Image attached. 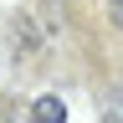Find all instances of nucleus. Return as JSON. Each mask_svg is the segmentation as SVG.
<instances>
[{
	"label": "nucleus",
	"mask_w": 123,
	"mask_h": 123,
	"mask_svg": "<svg viewBox=\"0 0 123 123\" xmlns=\"http://www.w3.org/2000/svg\"><path fill=\"white\" fill-rule=\"evenodd\" d=\"M103 118H123V87H108L103 92Z\"/></svg>",
	"instance_id": "nucleus-2"
},
{
	"label": "nucleus",
	"mask_w": 123,
	"mask_h": 123,
	"mask_svg": "<svg viewBox=\"0 0 123 123\" xmlns=\"http://www.w3.org/2000/svg\"><path fill=\"white\" fill-rule=\"evenodd\" d=\"M113 21H118V31H123V0H113Z\"/></svg>",
	"instance_id": "nucleus-3"
},
{
	"label": "nucleus",
	"mask_w": 123,
	"mask_h": 123,
	"mask_svg": "<svg viewBox=\"0 0 123 123\" xmlns=\"http://www.w3.org/2000/svg\"><path fill=\"white\" fill-rule=\"evenodd\" d=\"M31 118L36 123H67V103H62L56 92H41V98L31 103Z\"/></svg>",
	"instance_id": "nucleus-1"
}]
</instances>
